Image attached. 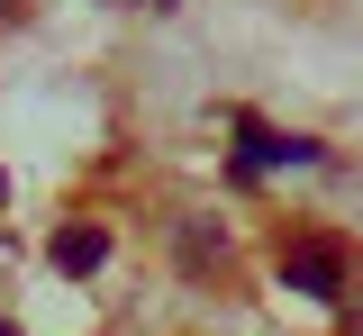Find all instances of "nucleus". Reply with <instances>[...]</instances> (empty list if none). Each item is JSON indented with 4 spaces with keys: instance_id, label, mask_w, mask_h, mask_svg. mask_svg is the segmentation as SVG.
Returning a JSON list of instances; mask_svg holds the SVG:
<instances>
[{
    "instance_id": "f257e3e1",
    "label": "nucleus",
    "mask_w": 363,
    "mask_h": 336,
    "mask_svg": "<svg viewBox=\"0 0 363 336\" xmlns=\"http://www.w3.org/2000/svg\"><path fill=\"white\" fill-rule=\"evenodd\" d=\"M281 291H300V300H327V309H345L354 300V254L327 237H300L281 245Z\"/></svg>"
},
{
    "instance_id": "f03ea898",
    "label": "nucleus",
    "mask_w": 363,
    "mask_h": 336,
    "mask_svg": "<svg viewBox=\"0 0 363 336\" xmlns=\"http://www.w3.org/2000/svg\"><path fill=\"white\" fill-rule=\"evenodd\" d=\"M236 182H255V173H272V164H318L309 137H272V128H255V118H236Z\"/></svg>"
},
{
    "instance_id": "7ed1b4c3",
    "label": "nucleus",
    "mask_w": 363,
    "mask_h": 336,
    "mask_svg": "<svg viewBox=\"0 0 363 336\" xmlns=\"http://www.w3.org/2000/svg\"><path fill=\"white\" fill-rule=\"evenodd\" d=\"M45 254H55V273H100V264H109V237H100V228H55Z\"/></svg>"
},
{
    "instance_id": "20e7f679",
    "label": "nucleus",
    "mask_w": 363,
    "mask_h": 336,
    "mask_svg": "<svg viewBox=\"0 0 363 336\" xmlns=\"http://www.w3.org/2000/svg\"><path fill=\"white\" fill-rule=\"evenodd\" d=\"M182 264H191V273H227V237H209V228L191 218V228H182Z\"/></svg>"
},
{
    "instance_id": "39448f33",
    "label": "nucleus",
    "mask_w": 363,
    "mask_h": 336,
    "mask_svg": "<svg viewBox=\"0 0 363 336\" xmlns=\"http://www.w3.org/2000/svg\"><path fill=\"white\" fill-rule=\"evenodd\" d=\"M345 336H363V282H354V300H345Z\"/></svg>"
},
{
    "instance_id": "423d86ee",
    "label": "nucleus",
    "mask_w": 363,
    "mask_h": 336,
    "mask_svg": "<svg viewBox=\"0 0 363 336\" xmlns=\"http://www.w3.org/2000/svg\"><path fill=\"white\" fill-rule=\"evenodd\" d=\"M118 9H164V0H118Z\"/></svg>"
},
{
    "instance_id": "0eeeda50",
    "label": "nucleus",
    "mask_w": 363,
    "mask_h": 336,
    "mask_svg": "<svg viewBox=\"0 0 363 336\" xmlns=\"http://www.w3.org/2000/svg\"><path fill=\"white\" fill-rule=\"evenodd\" d=\"M9 9H18V0H0V18H9Z\"/></svg>"
},
{
    "instance_id": "6e6552de",
    "label": "nucleus",
    "mask_w": 363,
    "mask_h": 336,
    "mask_svg": "<svg viewBox=\"0 0 363 336\" xmlns=\"http://www.w3.org/2000/svg\"><path fill=\"white\" fill-rule=\"evenodd\" d=\"M0 336H18V327H9V318H0Z\"/></svg>"
},
{
    "instance_id": "1a4fd4ad",
    "label": "nucleus",
    "mask_w": 363,
    "mask_h": 336,
    "mask_svg": "<svg viewBox=\"0 0 363 336\" xmlns=\"http://www.w3.org/2000/svg\"><path fill=\"white\" fill-rule=\"evenodd\" d=\"M0 200H9V182H0Z\"/></svg>"
}]
</instances>
